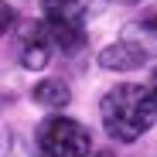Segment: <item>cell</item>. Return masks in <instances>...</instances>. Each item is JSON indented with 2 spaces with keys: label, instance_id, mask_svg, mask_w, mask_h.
<instances>
[{
  "label": "cell",
  "instance_id": "8992f818",
  "mask_svg": "<svg viewBox=\"0 0 157 157\" xmlns=\"http://www.w3.org/2000/svg\"><path fill=\"white\" fill-rule=\"evenodd\" d=\"M68 99H72V92H68V86L62 82V78H44V82L34 86V102L44 106V109H51V113L65 109Z\"/></svg>",
  "mask_w": 157,
  "mask_h": 157
},
{
  "label": "cell",
  "instance_id": "7a4b0ae2",
  "mask_svg": "<svg viewBox=\"0 0 157 157\" xmlns=\"http://www.w3.org/2000/svg\"><path fill=\"white\" fill-rule=\"evenodd\" d=\"M34 147H38V157H89L92 137H89V130L78 120L51 113L38 126Z\"/></svg>",
  "mask_w": 157,
  "mask_h": 157
},
{
  "label": "cell",
  "instance_id": "52a82bcc",
  "mask_svg": "<svg viewBox=\"0 0 157 157\" xmlns=\"http://www.w3.org/2000/svg\"><path fill=\"white\" fill-rule=\"evenodd\" d=\"M17 24V14H14V7L7 4V0H0V34H7L10 28Z\"/></svg>",
  "mask_w": 157,
  "mask_h": 157
},
{
  "label": "cell",
  "instance_id": "3957f363",
  "mask_svg": "<svg viewBox=\"0 0 157 157\" xmlns=\"http://www.w3.org/2000/svg\"><path fill=\"white\" fill-rule=\"evenodd\" d=\"M44 28L51 34V44L62 51H75L86 41L82 34V0H41Z\"/></svg>",
  "mask_w": 157,
  "mask_h": 157
},
{
  "label": "cell",
  "instance_id": "5b68a950",
  "mask_svg": "<svg viewBox=\"0 0 157 157\" xmlns=\"http://www.w3.org/2000/svg\"><path fill=\"white\" fill-rule=\"evenodd\" d=\"M150 58V51L137 41V38H120L116 44H109V48H102L99 51V65L102 68H113V72H130V68H140L144 62Z\"/></svg>",
  "mask_w": 157,
  "mask_h": 157
},
{
  "label": "cell",
  "instance_id": "30bf717a",
  "mask_svg": "<svg viewBox=\"0 0 157 157\" xmlns=\"http://www.w3.org/2000/svg\"><path fill=\"white\" fill-rule=\"evenodd\" d=\"M89 157H113V154H109V150H102V154H89Z\"/></svg>",
  "mask_w": 157,
  "mask_h": 157
},
{
  "label": "cell",
  "instance_id": "6da1fadb",
  "mask_svg": "<svg viewBox=\"0 0 157 157\" xmlns=\"http://www.w3.org/2000/svg\"><path fill=\"white\" fill-rule=\"evenodd\" d=\"M99 116H102V126L113 140H123V144H133L140 140L147 130L154 126V102L147 96V86H137V82H120L113 86L99 102Z\"/></svg>",
  "mask_w": 157,
  "mask_h": 157
},
{
  "label": "cell",
  "instance_id": "9c48e42d",
  "mask_svg": "<svg viewBox=\"0 0 157 157\" xmlns=\"http://www.w3.org/2000/svg\"><path fill=\"white\" fill-rule=\"evenodd\" d=\"M109 4H140V0H109Z\"/></svg>",
  "mask_w": 157,
  "mask_h": 157
},
{
  "label": "cell",
  "instance_id": "277c9868",
  "mask_svg": "<svg viewBox=\"0 0 157 157\" xmlns=\"http://www.w3.org/2000/svg\"><path fill=\"white\" fill-rule=\"evenodd\" d=\"M51 51H55V44H51L48 28L38 24V21H24L17 38H14V55H17L21 68H28V72L44 68L51 62Z\"/></svg>",
  "mask_w": 157,
  "mask_h": 157
},
{
  "label": "cell",
  "instance_id": "ba28073f",
  "mask_svg": "<svg viewBox=\"0 0 157 157\" xmlns=\"http://www.w3.org/2000/svg\"><path fill=\"white\" fill-rule=\"evenodd\" d=\"M147 96H150V102H154V113H157V65H154V72H150V82H147Z\"/></svg>",
  "mask_w": 157,
  "mask_h": 157
}]
</instances>
